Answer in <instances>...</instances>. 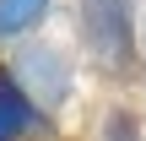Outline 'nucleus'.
<instances>
[{
	"instance_id": "f257e3e1",
	"label": "nucleus",
	"mask_w": 146,
	"mask_h": 141,
	"mask_svg": "<svg viewBox=\"0 0 146 141\" xmlns=\"http://www.w3.org/2000/svg\"><path fill=\"white\" fill-rule=\"evenodd\" d=\"M76 49L108 82H130L141 65V11L135 0H76Z\"/></svg>"
},
{
	"instance_id": "f03ea898",
	"label": "nucleus",
	"mask_w": 146,
	"mask_h": 141,
	"mask_svg": "<svg viewBox=\"0 0 146 141\" xmlns=\"http://www.w3.org/2000/svg\"><path fill=\"white\" fill-rule=\"evenodd\" d=\"M5 71L16 76V87L49 114V120H60L65 109H70V98H76V87H81V71H76V49H65V43H54V38H27V43H16L11 54H5Z\"/></svg>"
},
{
	"instance_id": "7ed1b4c3",
	"label": "nucleus",
	"mask_w": 146,
	"mask_h": 141,
	"mask_svg": "<svg viewBox=\"0 0 146 141\" xmlns=\"http://www.w3.org/2000/svg\"><path fill=\"white\" fill-rule=\"evenodd\" d=\"M54 125L60 120H49L22 92L16 76L5 71V60H0V141H54Z\"/></svg>"
},
{
	"instance_id": "20e7f679",
	"label": "nucleus",
	"mask_w": 146,
	"mask_h": 141,
	"mask_svg": "<svg viewBox=\"0 0 146 141\" xmlns=\"http://www.w3.org/2000/svg\"><path fill=\"white\" fill-rule=\"evenodd\" d=\"M60 0H0V49H16L49 27Z\"/></svg>"
},
{
	"instance_id": "39448f33",
	"label": "nucleus",
	"mask_w": 146,
	"mask_h": 141,
	"mask_svg": "<svg viewBox=\"0 0 146 141\" xmlns=\"http://www.w3.org/2000/svg\"><path fill=\"white\" fill-rule=\"evenodd\" d=\"M92 141H146V125H141V114L130 103H108L98 114V136Z\"/></svg>"
}]
</instances>
